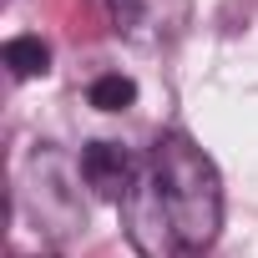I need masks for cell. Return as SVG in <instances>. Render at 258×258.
Returning <instances> with one entry per match:
<instances>
[{"label":"cell","mask_w":258,"mask_h":258,"mask_svg":"<svg viewBox=\"0 0 258 258\" xmlns=\"http://www.w3.org/2000/svg\"><path fill=\"white\" fill-rule=\"evenodd\" d=\"M6 66H11L16 81H36V76L51 71V46L41 36H11L6 41Z\"/></svg>","instance_id":"6"},{"label":"cell","mask_w":258,"mask_h":258,"mask_svg":"<svg viewBox=\"0 0 258 258\" xmlns=\"http://www.w3.org/2000/svg\"><path fill=\"white\" fill-rule=\"evenodd\" d=\"M21 203L31 213V223L46 238H71L86 228V208H81V162L61 157L56 147L31 152L26 172H21Z\"/></svg>","instance_id":"2"},{"label":"cell","mask_w":258,"mask_h":258,"mask_svg":"<svg viewBox=\"0 0 258 258\" xmlns=\"http://www.w3.org/2000/svg\"><path fill=\"white\" fill-rule=\"evenodd\" d=\"M116 208H121L126 238H132V248H137L142 258H172V253H177L172 218H167V203H162V192H157V177H152V167H142L137 187L126 192Z\"/></svg>","instance_id":"4"},{"label":"cell","mask_w":258,"mask_h":258,"mask_svg":"<svg viewBox=\"0 0 258 258\" xmlns=\"http://www.w3.org/2000/svg\"><path fill=\"white\" fill-rule=\"evenodd\" d=\"M76 162H81V182L96 198H106V203H121L126 192L137 187V177H142L137 157L126 152L121 142H86Z\"/></svg>","instance_id":"5"},{"label":"cell","mask_w":258,"mask_h":258,"mask_svg":"<svg viewBox=\"0 0 258 258\" xmlns=\"http://www.w3.org/2000/svg\"><path fill=\"white\" fill-rule=\"evenodd\" d=\"M36 258H56V253H36Z\"/></svg>","instance_id":"8"},{"label":"cell","mask_w":258,"mask_h":258,"mask_svg":"<svg viewBox=\"0 0 258 258\" xmlns=\"http://www.w3.org/2000/svg\"><path fill=\"white\" fill-rule=\"evenodd\" d=\"M147 167H152L157 192L167 203L177 253H187V258L208 253L213 238H218V228H223V177H218L213 157L187 132H162Z\"/></svg>","instance_id":"1"},{"label":"cell","mask_w":258,"mask_h":258,"mask_svg":"<svg viewBox=\"0 0 258 258\" xmlns=\"http://www.w3.org/2000/svg\"><path fill=\"white\" fill-rule=\"evenodd\" d=\"M86 101H91L96 111H126V106H137V81L121 76V71H101V76L86 86Z\"/></svg>","instance_id":"7"},{"label":"cell","mask_w":258,"mask_h":258,"mask_svg":"<svg viewBox=\"0 0 258 258\" xmlns=\"http://www.w3.org/2000/svg\"><path fill=\"white\" fill-rule=\"evenodd\" d=\"M106 16L121 41L132 46H172L192 26V0H106Z\"/></svg>","instance_id":"3"}]
</instances>
